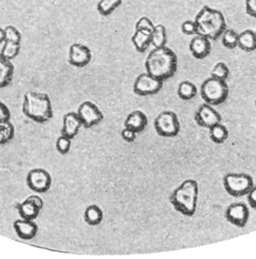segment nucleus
Here are the masks:
<instances>
[{"instance_id":"21","label":"nucleus","mask_w":256,"mask_h":259,"mask_svg":"<svg viewBox=\"0 0 256 259\" xmlns=\"http://www.w3.org/2000/svg\"><path fill=\"white\" fill-rule=\"evenodd\" d=\"M238 46L246 52H251L256 50L255 34L250 30L240 33L238 36Z\"/></svg>"},{"instance_id":"38","label":"nucleus","mask_w":256,"mask_h":259,"mask_svg":"<svg viewBox=\"0 0 256 259\" xmlns=\"http://www.w3.org/2000/svg\"><path fill=\"white\" fill-rule=\"evenodd\" d=\"M26 200L33 203V204H35V205H36L38 208L40 209V210H42V207H43V201H42V198H41L40 197L38 196V195H30V196H28L26 198Z\"/></svg>"},{"instance_id":"12","label":"nucleus","mask_w":256,"mask_h":259,"mask_svg":"<svg viewBox=\"0 0 256 259\" xmlns=\"http://www.w3.org/2000/svg\"><path fill=\"white\" fill-rule=\"evenodd\" d=\"M195 120L199 126L211 128L221 123V116L212 105L204 104L200 106L195 113Z\"/></svg>"},{"instance_id":"3","label":"nucleus","mask_w":256,"mask_h":259,"mask_svg":"<svg viewBox=\"0 0 256 259\" xmlns=\"http://www.w3.org/2000/svg\"><path fill=\"white\" fill-rule=\"evenodd\" d=\"M198 186L195 180H186L175 189L170 201L176 210L185 216L191 217L196 210Z\"/></svg>"},{"instance_id":"23","label":"nucleus","mask_w":256,"mask_h":259,"mask_svg":"<svg viewBox=\"0 0 256 259\" xmlns=\"http://www.w3.org/2000/svg\"><path fill=\"white\" fill-rule=\"evenodd\" d=\"M177 94L180 99L184 101H189L195 98L197 94V89L193 83L190 81H184L179 84Z\"/></svg>"},{"instance_id":"13","label":"nucleus","mask_w":256,"mask_h":259,"mask_svg":"<svg viewBox=\"0 0 256 259\" xmlns=\"http://www.w3.org/2000/svg\"><path fill=\"white\" fill-rule=\"evenodd\" d=\"M92 60L90 50L81 44H74L70 47L68 60L74 67L83 68L87 66Z\"/></svg>"},{"instance_id":"39","label":"nucleus","mask_w":256,"mask_h":259,"mask_svg":"<svg viewBox=\"0 0 256 259\" xmlns=\"http://www.w3.org/2000/svg\"><path fill=\"white\" fill-rule=\"evenodd\" d=\"M6 40V37H5V31L3 28H0V45L4 43Z\"/></svg>"},{"instance_id":"31","label":"nucleus","mask_w":256,"mask_h":259,"mask_svg":"<svg viewBox=\"0 0 256 259\" xmlns=\"http://www.w3.org/2000/svg\"><path fill=\"white\" fill-rule=\"evenodd\" d=\"M5 37L6 40L5 41L16 42V43H21V34L20 31L17 29L15 27L12 25H9L4 28Z\"/></svg>"},{"instance_id":"19","label":"nucleus","mask_w":256,"mask_h":259,"mask_svg":"<svg viewBox=\"0 0 256 259\" xmlns=\"http://www.w3.org/2000/svg\"><path fill=\"white\" fill-rule=\"evenodd\" d=\"M131 40L138 52L144 53L151 45V31L148 30H136Z\"/></svg>"},{"instance_id":"35","label":"nucleus","mask_w":256,"mask_h":259,"mask_svg":"<svg viewBox=\"0 0 256 259\" xmlns=\"http://www.w3.org/2000/svg\"><path fill=\"white\" fill-rule=\"evenodd\" d=\"M121 136L124 141L127 142H133L136 139V133L130 128H125L121 132Z\"/></svg>"},{"instance_id":"6","label":"nucleus","mask_w":256,"mask_h":259,"mask_svg":"<svg viewBox=\"0 0 256 259\" xmlns=\"http://www.w3.org/2000/svg\"><path fill=\"white\" fill-rule=\"evenodd\" d=\"M226 192L233 197H242L247 194L254 186L251 177L246 174L230 172L224 176L223 180Z\"/></svg>"},{"instance_id":"14","label":"nucleus","mask_w":256,"mask_h":259,"mask_svg":"<svg viewBox=\"0 0 256 259\" xmlns=\"http://www.w3.org/2000/svg\"><path fill=\"white\" fill-rule=\"evenodd\" d=\"M212 49L210 40L204 36L197 34L189 43V51L195 58L198 60L206 58Z\"/></svg>"},{"instance_id":"1","label":"nucleus","mask_w":256,"mask_h":259,"mask_svg":"<svg viewBox=\"0 0 256 259\" xmlns=\"http://www.w3.org/2000/svg\"><path fill=\"white\" fill-rule=\"evenodd\" d=\"M145 66L147 73L164 81L175 75L177 57L174 51L166 46L156 48L147 57Z\"/></svg>"},{"instance_id":"7","label":"nucleus","mask_w":256,"mask_h":259,"mask_svg":"<svg viewBox=\"0 0 256 259\" xmlns=\"http://www.w3.org/2000/svg\"><path fill=\"white\" fill-rule=\"evenodd\" d=\"M156 133L162 137H174L180 132V122L172 111L162 112L155 119Z\"/></svg>"},{"instance_id":"2","label":"nucleus","mask_w":256,"mask_h":259,"mask_svg":"<svg viewBox=\"0 0 256 259\" xmlns=\"http://www.w3.org/2000/svg\"><path fill=\"white\" fill-rule=\"evenodd\" d=\"M22 112L27 118L38 123L48 122L53 116L49 97L45 93L27 92L24 96Z\"/></svg>"},{"instance_id":"5","label":"nucleus","mask_w":256,"mask_h":259,"mask_svg":"<svg viewBox=\"0 0 256 259\" xmlns=\"http://www.w3.org/2000/svg\"><path fill=\"white\" fill-rule=\"evenodd\" d=\"M228 95L229 89L226 81L210 77L201 84V98L206 104L219 105L227 100Z\"/></svg>"},{"instance_id":"25","label":"nucleus","mask_w":256,"mask_h":259,"mask_svg":"<svg viewBox=\"0 0 256 259\" xmlns=\"http://www.w3.org/2000/svg\"><path fill=\"white\" fill-rule=\"evenodd\" d=\"M167 42L166 28L164 25H155L151 31V45L156 48L165 46Z\"/></svg>"},{"instance_id":"16","label":"nucleus","mask_w":256,"mask_h":259,"mask_svg":"<svg viewBox=\"0 0 256 259\" xmlns=\"http://www.w3.org/2000/svg\"><path fill=\"white\" fill-rule=\"evenodd\" d=\"M83 125L78 114L74 112H70L65 115L63 118V126H62V136H66L72 139L75 137Z\"/></svg>"},{"instance_id":"30","label":"nucleus","mask_w":256,"mask_h":259,"mask_svg":"<svg viewBox=\"0 0 256 259\" xmlns=\"http://www.w3.org/2000/svg\"><path fill=\"white\" fill-rule=\"evenodd\" d=\"M230 70H229L228 66L225 63L220 62L217 63L211 72V77L217 78V79L226 81L228 78Z\"/></svg>"},{"instance_id":"24","label":"nucleus","mask_w":256,"mask_h":259,"mask_svg":"<svg viewBox=\"0 0 256 259\" xmlns=\"http://www.w3.org/2000/svg\"><path fill=\"white\" fill-rule=\"evenodd\" d=\"M15 136V126L10 120L0 122V145H6Z\"/></svg>"},{"instance_id":"26","label":"nucleus","mask_w":256,"mask_h":259,"mask_svg":"<svg viewBox=\"0 0 256 259\" xmlns=\"http://www.w3.org/2000/svg\"><path fill=\"white\" fill-rule=\"evenodd\" d=\"M122 4V0H100L97 10L101 16H109Z\"/></svg>"},{"instance_id":"18","label":"nucleus","mask_w":256,"mask_h":259,"mask_svg":"<svg viewBox=\"0 0 256 259\" xmlns=\"http://www.w3.org/2000/svg\"><path fill=\"white\" fill-rule=\"evenodd\" d=\"M15 68L11 60L5 58L0 53V89L7 87L14 76Z\"/></svg>"},{"instance_id":"9","label":"nucleus","mask_w":256,"mask_h":259,"mask_svg":"<svg viewBox=\"0 0 256 259\" xmlns=\"http://www.w3.org/2000/svg\"><path fill=\"white\" fill-rule=\"evenodd\" d=\"M163 81L151 76L148 73H142L136 78L133 84L134 93L139 96L156 95L160 92Z\"/></svg>"},{"instance_id":"37","label":"nucleus","mask_w":256,"mask_h":259,"mask_svg":"<svg viewBox=\"0 0 256 259\" xmlns=\"http://www.w3.org/2000/svg\"><path fill=\"white\" fill-rule=\"evenodd\" d=\"M247 199H248V204L251 207L256 210V186L254 185L249 192L247 194Z\"/></svg>"},{"instance_id":"20","label":"nucleus","mask_w":256,"mask_h":259,"mask_svg":"<svg viewBox=\"0 0 256 259\" xmlns=\"http://www.w3.org/2000/svg\"><path fill=\"white\" fill-rule=\"evenodd\" d=\"M15 207L23 219L32 220V221L37 218L41 210L33 203L26 199L23 202L17 203Z\"/></svg>"},{"instance_id":"28","label":"nucleus","mask_w":256,"mask_h":259,"mask_svg":"<svg viewBox=\"0 0 256 259\" xmlns=\"http://www.w3.org/2000/svg\"><path fill=\"white\" fill-rule=\"evenodd\" d=\"M21 50V43H16V42L5 41L4 45L2 48L1 54L7 59V60L12 61L19 54Z\"/></svg>"},{"instance_id":"32","label":"nucleus","mask_w":256,"mask_h":259,"mask_svg":"<svg viewBox=\"0 0 256 259\" xmlns=\"http://www.w3.org/2000/svg\"><path fill=\"white\" fill-rule=\"evenodd\" d=\"M71 146V139L65 136H61L56 141V148L61 154H66Z\"/></svg>"},{"instance_id":"4","label":"nucleus","mask_w":256,"mask_h":259,"mask_svg":"<svg viewBox=\"0 0 256 259\" xmlns=\"http://www.w3.org/2000/svg\"><path fill=\"white\" fill-rule=\"evenodd\" d=\"M197 33L209 40H215L223 34L225 28L224 16L220 12L204 7L195 19Z\"/></svg>"},{"instance_id":"15","label":"nucleus","mask_w":256,"mask_h":259,"mask_svg":"<svg viewBox=\"0 0 256 259\" xmlns=\"http://www.w3.org/2000/svg\"><path fill=\"white\" fill-rule=\"evenodd\" d=\"M13 227L18 237L24 240L33 239L38 231V226L32 220H17L14 222Z\"/></svg>"},{"instance_id":"22","label":"nucleus","mask_w":256,"mask_h":259,"mask_svg":"<svg viewBox=\"0 0 256 259\" xmlns=\"http://www.w3.org/2000/svg\"><path fill=\"white\" fill-rule=\"evenodd\" d=\"M84 220L89 225H98L103 220V210L94 204L89 206L85 210Z\"/></svg>"},{"instance_id":"11","label":"nucleus","mask_w":256,"mask_h":259,"mask_svg":"<svg viewBox=\"0 0 256 259\" xmlns=\"http://www.w3.org/2000/svg\"><path fill=\"white\" fill-rule=\"evenodd\" d=\"M225 217L229 223L242 228L248 223L249 210L244 203H233L229 205L226 210Z\"/></svg>"},{"instance_id":"17","label":"nucleus","mask_w":256,"mask_h":259,"mask_svg":"<svg viewBox=\"0 0 256 259\" xmlns=\"http://www.w3.org/2000/svg\"><path fill=\"white\" fill-rule=\"evenodd\" d=\"M148 124L146 116L139 110H135L127 116L124 125L136 133L143 131Z\"/></svg>"},{"instance_id":"36","label":"nucleus","mask_w":256,"mask_h":259,"mask_svg":"<svg viewBox=\"0 0 256 259\" xmlns=\"http://www.w3.org/2000/svg\"><path fill=\"white\" fill-rule=\"evenodd\" d=\"M11 112L9 107L0 101V122L3 121L10 120Z\"/></svg>"},{"instance_id":"10","label":"nucleus","mask_w":256,"mask_h":259,"mask_svg":"<svg viewBox=\"0 0 256 259\" xmlns=\"http://www.w3.org/2000/svg\"><path fill=\"white\" fill-rule=\"evenodd\" d=\"M79 117L83 126L91 128L103 120V116L101 110L95 104L90 101H85L80 104L77 111Z\"/></svg>"},{"instance_id":"27","label":"nucleus","mask_w":256,"mask_h":259,"mask_svg":"<svg viewBox=\"0 0 256 259\" xmlns=\"http://www.w3.org/2000/svg\"><path fill=\"white\" fill-rule=\"evenodd\" d=\"M211 139L216 144H222L228 139L229 133L227 128L222 124L219 123L209 128Z\"/></svg>"},{"instance_id":"29","label":"nucleus","mask_w":256,"mask_h":259,"mask_svg":"<svg viewBox=\"0 0 256 259\" xmlns=\"http://www.w3.org/2000/svg\"><path fill=\"white\" fill-rule=\"evenodd\" d=\"M238 36L239 34L233 30H226L222 34V44L228 49H233L238 46Z\"/></svg>"},{"instance_id":"34","label":"nucleus","mask_w":256,"mask_h":259,"mask_svg":"<svg viewBox=\"0 0 256 259\" xmlns=\"http://www.w3.org/2000/svg\"><path fill=\"white\" fill-rule=\"evenodd\" d=\"M154 28V24L147 17L140 18L136 24V30H148L152 31Z\"/></svg>"},{"instance_id":"33","label":"nucleus","mask_w":256,"mask_h":259,"mask_svg":"<svg viewBox=\"0 0 256 259\" xmlns=\"http://www.w3.org/2000/svg\"><path fill=\"white\" fill-rule=\"evenodd\" d=\"M181 31L186 35H193L196 34L197 28L195 21H185L181 25Z\"/></svg>"},{"instance_id":"8","label":"nucleus","mask_w":256,"mask_h":259,"mask_svg":"<svg viewBox=\"0 0 256 259\" xmlns=\"http://www.w3.org/2000/svg\"><path fill=\"white\" fill-rule=\"evenodd\" d=\"M27 184L33 192L45 193L51 187V175L42 168H35L27 174Z\"/></svg>"},{"instance_id":"40","label":"nucleus","mask_w":256,"mask_h":259,"mask_svg":"<svg viewBox=\"0 0 256 259\" xmlns=\"http://www.w3.org/2000/svg\"><path fill=\"white\" fill-rule=\"evenodd\" d=\"M254 104H255V107H256V101H255V103H254Z\"/></svg>"}]
</instances>
